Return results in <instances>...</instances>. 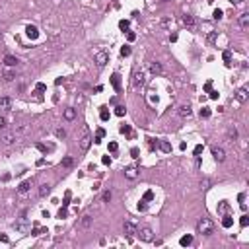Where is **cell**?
<instances>
[{"instance_id":"1","label":"cell","mask_w":249,"mask_h":249,"mask_svg":"<svg viewBox=\"0 0 249 249\" xmlns=\"http://www.w3.org/2000/svg\"><path fill=\"white\" fill-rule=\"evenodd\" d=\"M197 232H199L201 236H212V232H214V222H212L210 218H201L199 224H197Z\"/></svg>"},{"instance_id":"2","label":"cell","mask_w":249,"mask_h":249,"mask_svg":"<svg viewBox=\"0 0 249 249\" xmlns=\"http://www.w3.org/2000/svg\"><path fill=\"white\" fill-rule=\"evenodd\" d=\"M92 134H90V130H88L86 127L82 129V136H80V140H78V146H80V152L82 154H86L88 152V148H90V144H92Z\"/></svg>"},{"instance_id":"3","label":"cell","mask_w":249,"mask_h":249,"mask_svg":"<svg viewBox=\"0 0 249 249\" xmlns=\"http://www.w3.org/2000/svg\"><path fill=\"white\" fill-rule=\"evenodd\" d=\"M136 233H138V238H140L142 241H152L154 239V232H152L150 226H142V228H138Z\"/></svg>"},{"instance_id":"4","label":"cell","mask_w":249,"mask_h":249,"mask_svg":"<svg viewBox=\"0 0 249 249\" xmlns=\"http://www.w3.org/2000/svg\"><path fill=\"white\" fill-rule=\"evenodd\" d=\"M144 84H146L144 72H142V70H136L134 74H133V88H136V90H138V88H142Z\"/></svg>"},{"instance_id":"5","label":"cell","mask_w":249,"mask_h":249,"mask_svg":"<svg viewBox=\"0 0 249 249\" xmlns=\"http://www.w3.org/2000/svg\"><path fill=\"white\" fill-rule=\"evenodd\" d=\"M136 230H138V226H136L133 220H127V222L123 224V232L127 233V236H134V233H136Z\"/></svg>"},{"instance_id":"6","label":"cell","mask_w":249,"mask_h":249,"mask_svg":"<svg viewBox=\"0 0 249 249\" xmlns=\"http://www.w3.org/2000/svg\"><path fill=\"white\" fill-rule=\"evenodd\" d=\"M96 62H97V66H105V64L109 62V55L105 53V51H97L96 53Z\"/></svg>"},{"instance_id":"7","label":"cell","mask_w":249,"mask_h":249,"mask_svg":"<svg viewBox=\"0 0 249 249\" xmlns=\"http://www.w3.org/2000/svg\"><path fill=\"white\" fill-rule=\"evenodd\" d=\"M212 158H214L216 162H224V160H226L224 148H218V146H214V148H212Z\"/></svg>"},{"instance_id":"8","label":"cell","mask_w":249,"mask_h":249,"mask_svg":"<svg viewBox=\"0 0 249 249\" xmlns=\"http://www.w3.org/2000/svg\"><path fill=\"white\" fill-rule=\"evenodd\" d=\"M124 177H127V179H136L138 177V170H136V167L134 165H129V167H124Z\"/></svg>"},{"instance_id":"9","label":"cell","mask_w":249,"mask_h":249,"mask_svg":"<svg viewBox=\"0 0 249 249\" xmlns=\"http://www.w3.org/2000/svg\"><path fill=\"white\" fill-rule=\"evenodd\" d=\"M14 138H16V133H6L0 136V144H4V146H10L14 142Z\"/></svg>"},{"instance_id":"10","label":"cell","mask_w":249,"mask_h":249,"mask_svg":"<svg viewBox=\"0 0 249 249\" xmlns=\"http://www.w3.org/2000/svg\"><path fill=\"white\" fill-rule=\"evenodd\" d=\"M25 33H27V37L33 39V41L39 37V29L35 27V25H27V27H25Z\"/></svg>"},{"instance_id":"11","label":"cell","mask_w":249,"mask_h":249,"mask_svg":"<svg viewBox=\"0 0 249 249\" xmlns=\"http://www.w3.org/2000/svg\"><path fill=\"white\" fill-rule=\"evenodd\" d=\"M31 185H33V181L31 179H27V181H24V183H20V187H18V193L20 195H25L29 189H31Z\"/></svg>"},{"instance_id":"12","label":"cell","mask_w":249,"mask_h":249,"mask_svg":"<svg viewBox=\"0 0 249 249\" xmlns=\"http://www.w3.org/2000/svg\"><path fill=\"white\" fill-rule=\"evenodd\" d=\"M64 119H66V121H74V119H76V109H74V107L64 109Z\"/></svg>"},{"instance_id":"13","label":"cell","mask_w":249,"mask_h":249,"mask_svg":"<svg viewBox=\"0 0 249 249\" xmlns=\"http://www.w3.org/2000/svg\"><path fill=\"white\" fill-rule=\"evenodd\" d=\"M236 99L241 101V103H243V101H247V90H245V88H239V90L236 92Z\"/></svg>"},{"instance_id":"14","label":"cell","mask_w":249,"mask_h":249,"mask_svg":"<svg viewBox=\"0 0 249 249\" xmlns=\"http://www.w3.org/2000/svg\"><path fill=\"white\" fill-rule=\"evenodd\" d=\"M239 25H241V29H247L249 27V12H245V14H241V16H239Z\"/></svg>"},{"instance_id":"15","label":"cell","mask_w":249,"mask_h":249,"mask_svg":"<svg viewBox=\"0 0 249 249\" xmlns=\"http://www.w3.org/2000/svg\"><path fill=\"white\" fill-rule=\"evenodd\" d=\"M183 24H185L189 29H193L195 27V18L191 16V14H185V16H183Z\"/></svg>"},{"instance_id":"16","label":"cell","mask_w":249,"mask_h":249,"mask_svg":"<svg viewBox=\"0 0 249 249\" xmlns=\"http://www.w3.org/2000/svg\"><path fill=\"white\" fill-rule=\"evenodd\" d=\"M27 220H25V218H21V222H16V224H14V228H16L18 232H27Z\"/></svg>"},{"instance_id":"17","label":"cell","mask_w":249,"mask_h":249,"mask_svg":"<svg viewBox=\"0 0 249 249\" xmlns=\"http://www.w3.org/2000/svg\"><path fill=\"white\" fill-rule=\"evenodd\" d=\"M191 113H193V109H191V105H189V103H185V105L179 107V115L181 117H189Z\"/></svg>"},{"instance_id":"18","label":"cell","mask_w":249,"mask_h":249,"mask_svg":"<svg viewBox=\"0 0 249 249\" xmlns=\"http://www.w3.org/2000/svg\"><path fill=\"white\" fill-rule=\"evenodd\" d=\"M4 64L12 68V66H16V64H18V58L12 57V55H6V57H4Z\"/></svg>"},{"instance_id":"19","label":"cell","mask_w":249,"mask_h":249,"mask_svg":"<svg viewBox=\"0 0 249 249\" xmlns=\"http://www.w3.org/2000/svg\"><path fill=\"white\" fill-rule=\"evenodd\" d=\"M162 70H164V68H162V64H160V62H152V64H150V72H152L154 76L162 74Z\"/></svg>"},{"instance_id":"20","label":"cell","mask_w":249,"mask_h":249,"mask_svg":"<svg viewBox=\"0 0 249 249\" xmlns=\"http://www.w3.org/2000/svg\"><path fill=\"white\" fill-rule=\"evenodd\" d=\"M51 193V185L49 183H43V185L39 187V197H47Z\"/></svg>"},{"instance_id":"21","label":"cell","mask_w":249,"mask_h":249,"mask_svg":"<svg viewBox=\"0 0 249 249\" xmlns=\"http://www.w3.org/2000/svg\"><path fill=\"white\" fill-rule=\"evenodd\" d=\"M90 224H92V216H82V220H80V228H90Z\"/></svg>"},{"instance_id":"22","label":"cell","mask_w":249,"mask_h":249,"mask_svg":"<svg viewBox=\"0 0 249 249\" xmlns=\"http://www.w3.org/2000/svg\"><path fill=\"white\" fill-rule=\"evenodd\" d=\"M179 243H181L183 247H187V245H191V243H193V236H189V233H187V236H183V238L179 239Z\"/></svg>"},{"instance_id":"23","label":"cell","mask_w":249,"mask_h":249,"mask_svg":"<svg viewBox=\"0 0 249 249\" xmlns=\"http://www.w3.org/2000/svg\"><path fill=\"white\" fill-rule=\"evenodd\" d=\"M2 76H4V82H12V80L16 78V74H14L12 70H4V72H2Z\"/></svg>"},{"instance_id":"24","label":"cell","mask_w":249,"mask_h":249,"mask_svg":"<svg viewBox=\"0 0 249 249\" xmlns=\"http://www.w3.org/2000/svg\"><path fill=\"white\" fill-rule=\"evenodd\" d=\"M111 84H113L115 90H121V80H119V74H113V76H111Z\"/></svg>"},{"instance_id":"25","label":"cell","mask_w":249,"mask_h":249,"mask_svg":"<svg viewBox=\"0 0 249 249\" xmlns=\"http://www.w3.org/2000/svg\"><path fill=\"white\" fill-rule=\"evenodd\" d=\"M228 208H230V204L226 202V201H222L220 204H218V212H220V214H226V212H228Z\"/></svg>"},{"instance_id":"26","label":"cell","mask_w":249,"mask_h":249,"mask_svg":"<svg viewBox=\"0 0 249 249\" xmlns=\"http://www.w3.org/2000/svg\"><path fill=\"white\" fill-rule=\"evenodd\" d=\"M232 224H233V218L226 214V216H224V220H222V226H224V228H232Z\"/></svg>"},{"instance_id":"27","label":"cell","mask_w":249,"mask_h":249,"mask_svg":"<svg viewBox=\"0 0 249 249\" xmlns=\"http://www.w3.org/2000/svg\"><path fill=\"white\" fill-rule=\"evenodd\" d=\"M228 138H230L232 142L238 138V129H236V127H230V130H228Z\"/></svg>"},{"instance_id":"28","label":"cell","mask_w":249,"mask_h":249,"mask_svg":"<svg viewBox=\"0 0 249 249\" xmlns=\"http://www.w3.org/2000/svg\"><path fill=\"white\" fill-rule=\"evenodd\" d=\"M103 136H105V130H103V129H97V133H96V138H93V142H96V144H99Z\"/></svg>"},{"instance_id":"29","label":"cell","mask_w":249,"mask_h":249,"mask_svg":"<svg viewBox=\"0 0 249 249\" xmlns=\"http://www.w3.org/2000/svg\"><path fill=\"white\" fill-rule=\"evenodd\" d=\"M12 105V99L10 97H0V107H6V109H8Z\"/></svg>"},{"instance_id":"30","label":"cell","mask_w":249,"mask_h":249,"mask_svg":"<svg viewBox=\"0 0 249 249\" xmlns=\"http://www.w3.org/2000/svg\"><path fill=\"white\" fill-rule=\"evenodd\" d=\"M158 146H160V148H162L164 152H171V144H170V142H165V140H164V142H160Z\"/></svg>"},{"instance_id":"31","label":"cell","mask_w":249,"mask_h":249,"mask_svg":"<svg viewBox=\"0 0 249 249\" xmlns=\"http://www.w3.org/2000/svg\"><path fill=\"white\" fill-rule=\"evenodd\" d=\"M129 25H130V21H129V20H121V21H119V27L123 29V31H127Z\"/></svg>"},{"instance_id":"32","label":"cell","mask_w":249,"mask_h":249,"mask_svg":"<svg viewBox=\"0 0 249 249\" xmlns=\"http://www.w3.org/2000/svg\"><path fill=\"white\" fill-rule=\"evenodd\" d=\"M61 164H62V167H72V164H74V160H72V158H64Z\"/></svg>"},{"instance_id":"33","label":"cell","mask_w":249,"mask_h":249,"mask_svg":"<svg viewBox=\"0 0 249 249\" xmlns=\"http://www.w3.org/2000/svg\"><path fill=\"white\" fill-rule=\"evenodd\" d=\"M247 224H249V216H247V214H243V216L239 218V226H241V228H245Z\"/></svg>"},{"instance_id":"34","label":"cell","mask_w":249,"mask_h":249,"mask_svg":"<svg viewBox=\"0 0 249 249\" xmlns=\"http://www.w3.org/2000/svg\"><path fill=\"white\" fill-rule=\"evenodd\" d=\"M222 16H224V12H222V10H220V8H216V10H214V12H212V18H214V20H220V18H222Z\"/></svg>"},{"instance_id":"35","label":"cell","mask_w":249,"mask_h":249,"mask_svg":"<svg viewBox=\"0 0 249 249\" xmlns=\"http://www.w3.org/2000/svg\"><path fill=\"white\" fill-rule=\"evenodd\" d=\"M201 117H202V119H208V117H210V109L208 107H202L201 109Z\"/></svg>"},{"instance_id":"36","label":"cell","mask_w":249,"mask_h":249,"mask_svg":"<svg viewBox=\"0 0 249 249\" xmlns=\"http://www.w3.org/2000/svg\"><path fill=\"white\" fill-rule=\"evenodd\" d=\"M37 148H39L41 152H45V154H47V152L53 150V146H45V144H41V142H39V144H37Z\"/></svg>"},{"instance_id":"37","label":"cell","mask_w":249,"mask_h":249,"mask_svg":"<svg viewBox=\"0 0 249 249\" xmlns=\"http://www.w3.org/2000/svg\"><path fill=\"white\" fill-rule=\"evenodd\" d=\"M124 113H127V109H124L123 105H119V107H115V115H119V117H123Z\"/></svg>"},{"instance_id":"38","label":"cell","mask_w":249,"mask_h":249,"mask_svg":"<svg viewBox=\"0 0 249 249\" xmlns=\"http://www.w3.org/2000/svg\"><path fill=\"white\" fill-rule=\"evenodd\" d=\"M129 55H130V47H129V45L121 47V57H129Z\"/></svg>"},{"instance_id":"39","label":"cell","mask_w":249,"mask_h":249,"mask_svg":"<svg viewBox=\"0 0 249 249\" xmlns=\"http://www.w3.org/2000/svg\"><path fill=\"white\" fill-rule=\"evenodd\" d=\"M224 61H226V64H230V61H232V51H224Z\"/></svg>"},{"instance_id":"40","label":"cell","mask_w":249,"mask_h":249,"mask_svg":"<svg viewBox=\"0 0 249 249\" xmlns=\"http://www.w3.org/2000/svg\"><path fill=\"white\" fill-rule=\"evenodd\" d=\"M57 138H66V130H64V129H57Z\"/></svg>"},{"instance_id":"41","label":"cell","mask_w":249,"mask_h":249,"mask_svg":"<svg viewBox=\"0 0 249 249\" xmlns=\"http://www.w3.org/2000/svg\"><path fill=\"white\" fill-rule=\"evenodd\" d=\"M99 117H101V121H107V119H109V111H107V109H101Z\"/></svg>"},{"instance_id":"42","label":"cell","mask_w":249,"mask_h":249,"mask_svg":"<svg viewBox=\"0 0 249 249\" xmlns=\"http://www.w3.org/2000/svg\"><path fill=\"white\" fill-rule=\"evenodd\" d=\"M146 208H148V204H146V201H144V199H142V201H140V202H138V210H140V212H144V210H146Z\"/></svg>"},{"instance_id":"43","label":"cell","mask_w":249,"mask_h":249,"mask_svg":"<svg viewBox=\"0 0 249 249\" xmlns=\"http://www.w3.org/2000/svg\"><path fill=\"white\" fill-rule=\"evenodd\" d=\"M208 187H210V179L204 177V179L201 181V189H208Z\"/></svg>"},{"instance_id":"44","label":"cell","mask_w":249,"mask_h":249,"mask_svg":"<svg viewBox=\"0 0 249 249\" xmlns=\"http://www.w3.org/2000/svg\"><path fill=\"white\" fill-rule=\"evenodd\" d=\"M152 199H154V191H146V193H144V201L148 202V201H152Z\"/></svg>"},{"instance_id":"45","label":"cell","mask_w":249,"mask_h":249,"mask_svg":"<svg viewBox=\"0 0 249 249\" xmlns=\"http://www.w3.org/2000/svg\"><path fill=\"white\" fill-rule=\"evenodd\" d=\"M121 133H123V134H129V136H130V127H129V124H123V127H121Z\"/></svg>"},{"instance_id":"46","label":"cell","mask_w":249,"mask_h":249,"mask_svg":"<svg viewBox=\"0 0 249 249\" xmlns=\"http://www.w3.org/2000/svg\"><path fill=\"white\" fill-rule=\"evenodd\" d=\"M101 199H103V202H109V201H111V191H105Z\"/></svg>"},{"instance_id":"47","label":"cell","mask_w":249,"mask_h":249,"mask_svg":"<svg viewBox=\"0 0 249 249\" xmlns=\"http://www.w3.org/2000/svg\"><path fill=\"white\" fill-rule=\"evenodd\" d=\"M66 214H68V212H66V206H62L61 210H58V218H66Z\"/></svg>"},{"instance_id":"48","label":"cell","mask_w":249,"mask_h":249,"mask_svg":"<svg viewBox=\"0 0 249 249\" xmlns=\"http://www.w3.org/2000/svg\"><path fill=\"white\" fill-rule=\"evenodd\" d=\"M68 202H70V191H66V195H64V202H62V206H68Z\"/></svg>"},{"instance_id":"49","label":"cell","mask_w":249,"mask_h":249,"mask_svg":"<svg viewBox=\"0 0 249 249\" xmlns=\"http://www.w3.org/2000/svg\"><path fill=\"white\" fill-rule=\"evenodd\" d=\"M171 24H173V20H171V18H165V20H162V25H164V27L171 25Z\"/></svg>"},{"instance_id":"50","label":"cell","mask_w":249,"mask_h":249,"mask_svg":"<svg viewBox=\"0 0 249 249\" xmlns=\"http://www.w3.org/2000/svg\"><path fill=\"white\" fill-rule=\"evenodd\" d=\"M117 148H119L117 142H109V152H117Z\"/></svg>"},{"instance_id":"51","label":"cell","mask_w":249,"mask_h":249,"mask_svg":"<svg viewBox=\"0 0 249 249\" xmlns=\"http://www.w3.org/2000/svg\"><path fill=\"white\" fill-rule=\"evenodd\" d=\"M101 162H103L105 165H111V158H109V156H103V158H101Z\"/></svg>"},{"instance_id":"52","label":"cell","mask_w":249,"mask_h":249,"mask_svg":"<svg viewBox=\"0 0 249 249\" xmlns=\"http://www.w3.org/2000/svg\"><path fill=\"white\" fill-rule=\"evenodd\" d=\"M127 39H129V41H134V39H136V33L129 31V33H127Z\"/></svg>"},{"instance_id":"53","label":"cell","mask_w":249,"mask_h":249,"mask_svg":"<svg viewBox=\"0 0 249 249\" xmlns=\"http://www.w3.org/2000/svg\"><path fill=\"white\" fill-rule=\"evenodd\" d=\"M0 241H2V243H8V236H6V233H0Z\"/></svg>"},{"instance_id":"54","label":"cell","mask_w":249,"mask_h":249,"mask_svg":"<svg viewBox=\"0 0 249 249\" xmlns=\"http://www.w3.org/2000/svg\"><path fill=\"white\" fill-rule=\"evenodd\" d=\"M138 154H140V152H138V148H133V150H130V156H133L134 160L138 158Z\"/></svg>"},{"instance_id":"55","label":"cell","mask_w":249,"mask_h":249,"mask_svg":"<svg viewBox=\"0 0 249 249\" xmlns=\"http://www.w3.org/2000/svg\"><path fill=\"white\" fill-rule=\"evenodd\" d=\"M6 129V119L4 117H0V130H4Z\"/></svg>"},{"instance_id":"56","label":"cell","mask_w":249,"mask_h":249,"mask_svg":"<svg viewBox=\"0 0 249 249\" xmlns=\"http://www.w3.org/2000/svg\"><path fill=\"white\" fill-rule=\"evenodd\" d=\"M201 152H202V144H199V146H195V156H199Z\"/></svg>"},{"instance_id":"57","label":"cell","mask_w":249,"mask_h":249,"mask_svg":"<svg viewBox=\"0 0 249 249\" xmlns=\"http://www.w3.org/2000/svg\"><path fill=\"white\" fill-rule=\"evenodd\" d=\"M35 88H37V92H45V90H47V86H45V84H37Z\"/></svg>"},{"instance_id":"58","label":"cell","mask_w":249,"mask_h":249,"mask_svg":"<svg viewBox=\"0 0 249 249\" xmlns=\"http://www.w3.org/2000/svg\"><path fill=\"white\" fill-rule=\"evenodd\" d=\"M210 99H218V92H210Z\"/></svg>"},{"instance_id":"59","label":"cell","mask_w":249,"mask_h":249,"mask_svg":"<svg viewBox=\"0 0 249 249\" xmlns=\"http://www.w3.org/2000/svg\"><path fill=\"white\" fill-rule=\"evenodd\" d=\"M210 88H212V82H206V86H204V90H206V92H210Z\"/></svg>"},{"instance_id":"60","label":"cell","mask_w":249,"mask_h":249,"mask_svg":"<svg viewBox=\"0 0 249 249\" xmlns=\"http://www.w3.org/2000/svg\"><path fill=\"white\" fill-rule=\"evenodd\" d=\"M230 2H232V4H239V2H241V0H230Z\"/></svg>"},{"instance_id":"61","label":"cell","mask_w":249,"mask_h":249,"mask_svg":"<svg viewBox=\"0 0 249 249\" xmlns=\"http://www.w3.org/2000/svg\"><path fill=\"white\" fill-rule=\"evenodd\" d=\"M160 2H170V0H160Z\"/></svg>"},{"instance_id":"62","label":"cell","mask_w":249,"mask_h":249,"mask_svg":"<svg viewBox=\"0 0 249 249\" xmlns=\"http://www.w3.org/2000/svg\"><path fill=\"white\" fill-rule=\"evenodd\" d=\"M113 2H115V6H119V4H117V0H113Z\"/></svg>"},{"instance_id":"63","label":"cell","mask_w":249,"mask_h":249,"mask_svg":"<svg viewBox=\"0 0 249 249\" xmlns=\"http://www.w3.org/2000/svg\"><path fill=\"white\" fill-rule=\"evenodd\" d=\"M0 33H2V31H0Z\"/></svg>"}]
</instances>
